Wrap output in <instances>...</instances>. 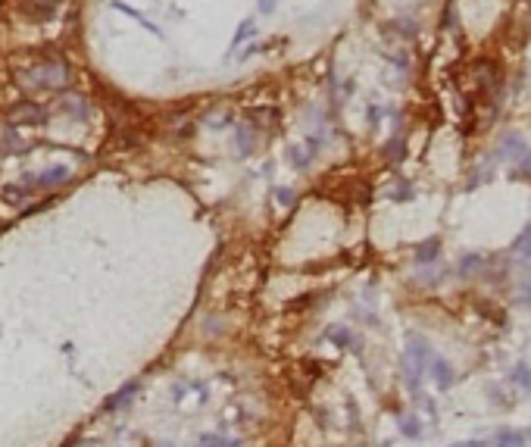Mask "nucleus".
<instances>
[{"instance_id": "f257e3e1", "label": "nucleus", "mask_w": 531, "mask_h": 447, "mask_svg": "<svg viewBox=\"0 0 531 447\" xmlns=\"http://www.w3.org/2000/svg\"><path fill=\"white\" fill-rule=\"evenodd\" d=\"M16 82L31 94L63 91L73 82V69L66 66V60H63L60 53H53V57H38V60H31L28 66H22L19 72H16Z\"/></svg>"}, {"instance_id": "f03ea898", "label": "nucleus", "mask_w": 531, "mask_h": 447, "mask_svg": "<svg viewBox=\"0 0 531 447\" xmlns=\"http://www.w3.org/2000/svg\"><path fill=\"white\" fill-rule=\"evenodd\" d=\"M428 360H431V348L422 335H409L407 338V350H403V372H407L409 388H419V379H422Z\"/></svg>"}, {"instance_id": "7ed1b4c3", "label": "nucleus", "mask_w": 531, "mask_h": 447, "mask_svg": "<svg viewBox=\"0 0 531 447\" xmlns=\"http://www.w3.org/2000/svg\"><path fill=\"white\" fill-rule=\"evenodd\" d=\"M6 122L13 125H44L47 122V107H41L38 100H16L13 107H6Z\"/></svg>"}, {"instance_id": "20e7f679", "label": "nucleus", "mask_w": 531, "mask_h": 447, "mask_svg": "<svg viewBox=\"0 0 531 447\" xmlns=\"http://www.w3.org/2000/svg\"><path fill=\"white\" fill-rule=\"evenodd\" d=\"M69 182V166H50V169H41V172H31L26 176V185L28 191H50V188H60Z\"/></svg>"}, {"instance_id": "39448f33", "label": "nucleus", "mask_w": 531, "mask_h": 447, "mask_svg": "<svg viewBox=\"0 0 531 447\" xmlns=\"http://www.w3.org/2000/svg\"><path fill=\"white\" fill-rule=\"evenodd\" d=\"M60 6H63V0H22V13L31 22H50L60 13Z\"/></svg>"}, {"instance_id": "423d86ee", "label": "nucleus", "mask_w": 531, "mask_h": 447, "mask_svg": "<svg viewBox=\"0 0 531 447\" xmlns=\"http://www.w3.org/2000/svg\"><path fill=\"white\" fill-rule=\"evenodd\" d=\"M528 154V144H525V138L516 135V131H506V135L500 138V144H497V160H510V163H516L522 160V156Z\"/></svg>"}, {"instance_id": "0eeeda50", "label": "nucleus", "mask_w": 531, "mask_h": 447, "mask_svg": "<svg viewBox=\"0 0 531 447\" xmlns=\"http://www.w3.org/2000/svg\"><path fill=\"white\" fill-rule=\"evenodd\" d=\"M57 109H60V113H69L73 119H88L91 104H88L85 94H63V97L57 100Z\"/></svg>"}, {"instance_id": "6e6552de", "label": "nucleus", "mask_w": 531, "mask_h": 447, "mask_svg": "<svg viewBox=\"0 0 531 447\" xmlns=\"http://www.w3.org/2000/svg\"><path fill=\"white\" fill-rule=\"evenodd\" d=\"M431 363V375H434V385H438L441 391H447L450 385H454V366L447 363L444 357H431L428 360Z\"/></svg>"}, {"instance_id": "1a4fd4ad", "label": "nucleus", "mask_w": 531, "mask_h": 447, "mask_svg": "<svg viewBox=\"0 0 531 447\" xmlns=\"http://www.w3.org/2000/svg\"><path fill=\"white\" fill-rule=\"evenodd\" d=\"M441 257V238L438 235H431V238L419 241L416 244V263H434Z\"/></svg>"}, {"instance_id": "9d476101", "label": "nucleus", "mask_w": 531, "mask_h": 447, "mask_svg": "<svg viewBox=\"0 0 531 447\" xmlns=\"http://www.w3.org/2000/svg\"><path fill=\"white\" fill-rule=\"evenodd\" d=\"M0 154H26V144L16 135L13 125H4V129H0Z\"/></svg>"}, {"instance_id": "9b49d317", "label": "nucleus", "mask_w": 531, "mask_h": 447, "mask_svg": "<svg viewBox=\"0 0 531 447\" xmlns=\"http://www.w3.org/2000/svg\"><path fill=\"white\" fill-rule=\"evenodd\" d=\"M235 141H237V151H241L244 156H247L253 147H257V135H253V125H247V122H241L235 129Z\"/></svg>"}, {"instance_id": "f8f14e48", "label": "nucleus", "mask_w": 531, "mask_h": 447, "mask_svg": "<svg viewBox=\"0 0 531 447\" xmlns=\"http://www.w3.org/2000/svg\"><path fill=\"white\" fill-rule=\"evenodd\" d=\"M510 379H513V385L522 388V394H531V366L528 363H516V366H513Z\"/></svg>"}, {"instance_id": "ddd939ff", "label": "nucleus", "mask_w": 531, "mask_h": 447, "mask_svg": "<svg viewBox=\"0 0 531 447\" xmlns=\"http://www.w3.org/2000/svg\"><path fill=\"white\" fill-rule=\"evenodd\" d=\"M513 254L522 257V260H531V225H525V229L516 235V241H513Z\"/></svg>"}, {"instance_id": "4468645a", "label": "nucleus", "mask_w": 531, "mask_h": 447, "mask_svg": "<svg viewBox=\"0 0 531 447\" xmlns=\"http://www.w3.org/2000/svg\"><path fill=\"white\" fill-rule=\"evenodd\" d=\"M494 447H525V435L513 432V429H500L494 438Z\"/></svg>"}, {"instance_id": "2eb2a0df", "label": "nucleus", "mask_w": 531, "mask_h": 447, "mask_svg": "<svg viewBox=\"0 0 531 447\" xmlns=\"http://www.w3.org/2000/svg\"><path fill=\"white\" fill-rule=\"evenodd\" d=\"M481 266H485V257H481V254H466L463 260H459V276H463V279H472L475 272L481 269Z\"/></svg>"}, {"instance_id": "dca6fc26", "label": "nucleus", "mask_w": 531, "mask_h": 447, "mask_svg": "<svg viewBox=\"0 0 531 447\" xmlns=\"http://www.w3.org/2000/svg\"><path fill=\"white\" fill-rule=\"evenodd\" d=\"M0 198H4L6 203H16V207H19V203L28 200V188L26 185H6L4 191H0Z\"/></svg>"}, {"instance_id": "f3484780", "label": "nucleus", "mask_w": 531, "mask_h": 447, "mask_svg": "<svg viewBox=\"0 0 531 447\" xmlns=\"http://www.w3.org/2000/svg\"><path fill=\"white\" fill-rule=\"evenodd\" d=\"M385 154H387V160H394V163H400L403 156H407V141H403L400 135L397 138H391L385 144Z\"/></svg>"}, {"instance_id": "a211bd4d", "label": "nucleus", "mask_w": 531, "mask_h": 447, "mask_svg": "<svg viewBox=\"0 0 531 447\" xmlns=\"http://www.w3.org/2000/svg\"><path fill=\"white\" fill-rule=\"evenodd\" d=\"M387 198L397 200V203H407V200L416 198V188L409 185V182H397V188H394V191H387Z\"/></svg>"}, {"instance_id": "6ab92c4d", "label": "nucleus", "mask_w": 531, "mask_h": 447, "mask_svg": "<svg viewBox=\"0 0 531 447\" xmlns=\"http://www.w3.org/2000/svg\"><path fill=\"white\" fill-rule=\"evenodd\" d=\"M513 178H531V147L522 160L513 163Z\"/></svg>"}, {"instance_id": "aec40b11", "label": "nucleus", "mask_w": 531, "mask_h": 447, "mask_svg": "<svg viewBox=\"0 0 531 447\" xmlns=\"http://www.w3.org/2000/svg\"><path fill=\"white\" fill-rule=\"evenodd\" d=\"M113 6H116V10H122V13H129L132 19H138V22H141V26H144L147 31H156V35H160V28H156V26H154V22H150V19H144V16H141L138 10H132V6H122V4H119V0H116Z\"/></svg>"}, {"instance_id": "412c9836", "label": "nucleus", "mask_w": 531, "mask_h": 447, "mask_svg": "<svg viewBox=\"0 0 531 447\" xmlns=\"http://www.w3.org/2000/svg\"><path fill=\"white\" fill-rule=\"evenodd\" d=\"M400 432L407 438H419V435H422V426H419L416 416H407V419H400Z\"/></svg>"}, {"instance_id": "4be33fe9", "label": "nucleus", "mask_w": 531, "mask_h": 447, "mask_svg": "<svg viewBox=\"0 0 531 447\" xmlns=\"http://www.w3.org/2000/svg\"><path fill=\"white\" fill-rule=\"evenodd\" d=\"M328 338L335 341V344H340V348H347V344H353V338H350V332H347V328H331V332H328Z\"/></svg>"}, {"instance_id": "5701e85b", "label": "nucleus", "mask_w": 531, "mask_h": 447, "mask_svg": "<svg viewBox=\"0 0 531 447\" xmlns=\"http://www.w3.org/2000/svg\"><path fill=\"white\" fill-rule=\"evenodd\" d=\"M134 388H138V382H132L129 388H122V391H119V394L113 397V401H109V406H119V404H125V397H132V394H134Z\"/></svg>"}, {"instance_id": "b1692460", "label": "nucleus", "mask_w": 531, "mask_h": 447, "mask_svg": "<svg viewBox=\"0 0 531 447\" xmlns=\"http://www.w3.org/2000/svg\"><path fill=\"white\" fill-rule=\"evenodd\" d=\"M250 31H253V22H244V26H241V28H237V35H235V44H241V41H244V38H247V35H250Z\"/></svg>"}, {"instance_id": "393cba45", "label": "nucleus", "mask_w": 531, "mask_h": 447, "mask_svg": "<svg viewBox=\"0 0 531 447\" xmlns=\"http://www.w3.org/2000/svg\"><path fill=\"white\" fill-rule=\"evenodd\" d=\"M275 198H281V203H294V191H288V188H279V191H275Z\"/></svg>"}, {"instance_id": "a878e982", "label": "nucleus", "mask_w": 531, "mask_h": 447, "mask_svg": "<svg viewBox=\"0 0 531 447\" xmlns=\"http://www.w3.org/2000/svg\"><path fill=\"white\" fill-rule=\"evenodd\" d=\"M225 441L222 438H213V435H207V438H200V447H222Z\"/></svg>"}, {"instance_id": "bb28decb", "label": "nucleus", "mask_w": 531, "mask_h": 447, "mask_svg": "<svg viewBox=\"0 0 531 447\" xmlns=\"http://www.w3.org/2000/svg\"><path fill=\"white\" fill-rule=\"evenodd\" d=\"M275 4H279V0H259V13H266V16H269V13L275 10Z\"/></svg>"}]
</instances>
